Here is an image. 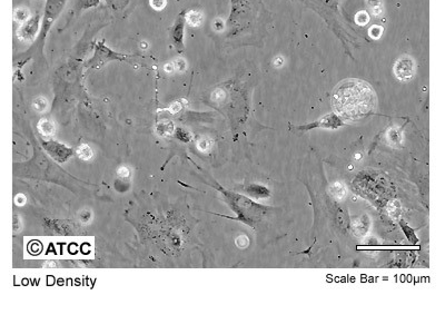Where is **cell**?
Returning a JSON list of instances; mask_svg holds the SVG:
<instances>
[{"label": "cell", "mask_w": 445, "mask_h": 334, "mask_svg": "<svg viewBox=\"0 0 445 334\" xmlns=\"http://www.w3.org/2000/svg\"><path fill=\"white\" fill-rule=\"evenodd\" d=\"M332 105L343 119L356 121L373 113L376 96L371 86L363 80L346 79L334 89Z\"/></svg>", "instance_id": "1"}, {"label": "cell", "mask_w": 445, "mask_h": 334, "mask_svg": "<svg viewBox=\"0 0 445 334\" xmlns=\"http://www.w3.org/2000/svg\"><path fill=\"white\" fill-rule=\"evenodd\" d=\"M129 58L128 55L116 53L114 50L108 48L104 43H97L96 44L95 53L92 58L87 62V66L89 67L97 68L99 66H102L106 63L113 62V60H117V62H125Z\"/></svg>", "instance_id": "2"}, {"label": "cell", "mask_w": 445, "mask_h": 334, "mask_svg": "<svg viewBox=\"0 0 445 334\" xmlns=\"http://www.w3.org/2000/svg\"><path fill=\"white\" fill-rule=\"evenodd\" d=\"M40 25H42V16L35 15L29 18L27 22L20 24L17 29V36L24 43H32L37 38L40 32Z\"/></svg>", "instance_id": "3"}, {"label": "cell", "mask_w": 445, "mask_h": 334, "mask_svg": "<svg viewBox=\"0 0 445 334\" xmlns=\"http://www.w3.org/2000/svg\"><path fill=\"white\" fill-rule=\"evenodd\" d=\"M186 13L183 12L178 15V17L175 20V23L170 29V38L171 43L175 46L178 53H181L185 49L184 45V34H185V25H186Z\"/></svg>", "instance_id": "4"}, {"label": "cell", "mask_w": 445, "mask_h": 334, "mask_svg": "<svg viewBox=\"0 0 445 334\" xmlns=\"http://www.w3.org/2000/svg\"><path fill=\"white\" fill-rule=\"evenodd\" d=\"M396 77L403 82H407L411 79L414 75V62L408 57H404L399 59L394 67Z\"/></svg>", "instance_id": "5"}, {"label": "cell", "mask_w": 445, "mask_h": 334, "mask_svg": "<svg viewBox=\"0 0 445 334\" xmlns=\"http://www.w3.org/2000/svg\"><path fill=\"white\" fill-rule=\"evenodd\" d=\"M186 22L193 27H199L203 23V14L198 10H189L186 13Z\"/></svg>", "instance_id": "6"}, {"label": "cell", "mask_w": 445, "mask_h": 334, "mask_svg": "<svg viewBox=\"0 0 445 334\" xmlns=\"http://www.w3.org/2000/svg\"><path fill=\"white\" fill-rule=\"evenodd\" d=\"M29 18H32V13H30V10L28 8L19 7L15 9L14 12L15 22H17L19 24H24L25 22H27Z\"/></svg>", "instance_id": "7"}, {"label": "cell", "mask_w": 445, "mask_h": 334, "mask_svg": "<svg viewBox=\"0 0 445 334\" xmlns=\"http://www.w3.org/2000/svg\"><path fill=\"white\" fill-rule=\"evenodd\" d=\"M105 3L108 5V7L114 10H123L127 6L129 0H105Z\"/></svg>", "instance_id": "8"}, {"label": "cell", "mask_w": 445, "mask_h": 334, "mask_svg": "<svg viewBox=\"0 0 445 334\" xmlns=\"http://www.w3.org/2000/svg\"><path fill=\"white\" fill-rule=\"evenodd\" d=\"M151 8H154L155 10H163L166 5H167V0H150L149 2Z\"/></svg>", "instance_id": "9"}, {"label": "cell", "mask_w": 445, "mask_h": 334, "mask_svg": "<svg viewBox=\"0 0 445 334\" xmlns=\"http://www.w3.org/2000/svg\"><path fill=\"white\" fill-rule=\"evenodd\" d=\"M173 63L175 66V69L178 70V72H183V70H185L187 68V63L184 58L176 59L175 62H173Z\"/></svg>", "instance_id": "10"}, {"label": "cell", "mask_w": 445, "mask_h": 334, "mask_svg": "<svg viewBox=\"0 0 445 334\" xmlns=\"http://www.w3.org/2000/svg\"><path fill=\"white\" fill-rule=\"evenodd\" d=\"M140 47H141V48H147V47H148V45H147V43H141V44H140Z\"/></svg>", "instance_id": "11"}]
</instances>
